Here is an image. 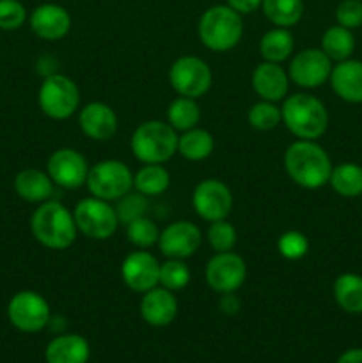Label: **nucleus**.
Returning a JSON list of instances; mask_svg holds the SVG:
<instances>
[{"label":"nucleus","instance_id":"f257e3e1","mask_svg":"<svg viewBox=\"0 0 362 363\" xmlns=\"http://www.w3.org/2000/svg\"><path fill=\"white\" fill-rule=\"evenodd\" d=\"M284 167L287 176L307 190L325 186L334 169L330 156L314 140L293 142L284 155Z\"/></svg>","mask_w":362,"mask_h":363},{"label":"nucleus","instance_id":"f03ea898","mask_svg":"<svg viewBox=\"0 0 362 363\" xmlns=\"http://www.w3.org/2000/svg\"><path fill=\"white\" fill-rule=\"evenodd\" d=\"M31 229L35 240L50 250H66L77 240V223L73 213L60 202L46 201L31 218Z\"/></svg>","mask_w":362,"mask_h":363},{"label":"nucleus","instance_id":"7ed1b4c3","mask_svg":"<svg viewBox=\"0 0 362 363\" xmlns=\"http://www.w3.org/2000/svg\"><path fill=\"white\" fill-rule=\"evenodd\" d=\"M283 123L300 140H316L329 126V112L318 98L305 92L284 99L280 108Z\"/></svg>","mask_w":362,"mask_h":363},{"label":"nucleus","instance_id":"20e7f679","mask_svg":"<svg viewBox=\"0 0 362 363\" xmlns=\"http://www.w3.org/2000/svg\"><path fill=\"white\" fill-rule=\"evenodd\" d=\"M199 39L213 52H227L240 43L243 34L241 14L229 6H213L202 13L197 25Z\"/></svg>","mask_w":362,"mask_h":363},{"label":"nucleus","instance_id":"39448f33","mask_svg":"<svg viewBox=\"0 0 362 363\" xmlns=\"http://www.w3.org/2000/svg\"><path fill=\"white\" fill-rule=\"evenodd\" d=\"M177 133L163 121H146L131 135V152L142 163H165L177 152Z\"/></svg>","mask_w":362,"mask_h":363},{"label":"nucleus","instance_id":"423d86ee","mask_svg":"<svg viewBox=\"0 0 362 363\" xmlns=\"http://www.w3.org/2000/svg\"><path fill=\"white\" fill-rule=\"evenodd\" d=\"M38 101L45 116H48L50 119L62 121L78 110L80 91L70 77L52 73L43 80L38 92Z\"/></svg>","mask_w":362,"mask_h":363},{"label":"nucleus","instance_id":"0eeeda50","mask_svg":"<svg viewBox=\"0 0 362 363\" xmlns=\"http://www.w3.org/2000/svg\"><path fill=\"white\" fill-rule=\"evenodd\" d=\"M85 184L92 197L109 202L119 201L121 197L130 194L133 186V174L119 160H103L89 169Z\"/></svg>","mask_w":362,"mask_h":363},{"label":"nucleus","instance_id":"6e6552de","mask_svg":"<svg viewBox=\"0 0 362 363\" xmlns=\"http://www.w3.org/2000/svg\"><path fill=\"white\" fill-rule=\"evenodd\" d=\"M73 216L78 233H82L89 240H109L119 225L116 208H112L109 201L98 197L82 199L75 206Z\"/></svg>","mask_w":362,"mask_h":363},{"label":"nucleus","instance_id":"1a4fd4ad","mask_svg":"<svg viewBox=\"0 0 362 363\" xmlns=\"http://www.w3.org/2000/svg\"><path fill=\"white\" fill-rule=\"evenodd\" d=\"M11 325L23 333H38L50 323V305L35 291H20L7 305Z\"/></svg>","mask_w":362,"mask_h":363},{"label":"nucleus","instance_id":"9d476101","mask_svg":"<svg viewBox=\"0 0 362 363\" xmlns=\"http://www.w3.org/2000/svg\"><path fill=\"white\" fill-rule=\"evenodd\" d=\"M213 74L208 64L194 55L174 60L169 71V82L174 91L185 98H201L212 87Z\"/></svg>","mask_w":362,"mask_h":363},{"label":"nucleus","instance_id":"9b49d317","mask_svg":"<svg viewBox=\"0 0 362 363\" xmlns=\"http://www.w3.org/2000/svg\"><path fill=\"white\" fill-rule=\"evenodd\" d=\"M206 284L215 293H234L247 279V266L240 255L233 252H220L208 261L204 269Z\"/></svg>","mask_w":362,"mask_h":363},{"label":"nucleus","instance_id":"f8f14e48","mask_svg":"<svg viewBox=\"0 0 362 363\" xmlns=\"http://www.w3.org/2000/svg\"><path fill=\"white\" fill-rule=\"evenodd\" d=\"M192 206L206 222L226 220L233 208V194L222 181L204 179L195 186L192 194Z\"/></svg>","mask_w":362,"mask_h":363},{"label":"nucleus","instance_id":"ddd939ff","mask_svg":"<svg viewBox=\"0 0 362 363\" xmlns=\"http://www.w3.org/2000/svg\"><path fill=\"white\" fill-rule=\"evenodd\" d=\"M332 67V60L323 53L322 48L302 50L291 60L287 77L300 87L316 89L329 80Z\"/></svg>","mask_w":362,"mask_h":363},{"label":"nucleus","instance_id":"4468645a","mask_svg":"<svg viewBox=\"0 0 362 363\" xmlns=\"http://www.w3.org/2000/svg\"><path fill=\"white\" fill-rule=\"evenodd\" d=\"M46 172L57 186L75 190L87 181L89 165L84 156L70 147L53 152L46 163Z\"/></svg>","mask_w":362,"mask_h":363},{"label":"nucleus","instance_id":"2eb2a0df","mask_svg":"<svg viewBox=\"0 0 362 363\" xmlns=\"http://www.w3.org/2000/svg\"><path fill=\"white\" fill-rule=\"evenodd\" d=\"M121 277L131 291L144 294L160 284V262L149 252H131L121 264Z\"/></svg>","mask_w":362,"mask_h":363},{"label":"nucleus","instance_id":"dca6fc26","mask_svg":"<svg viewBox=\"0 0 362 363\" xmlns=\"http://www.w3.org/2000/svg\"><path fill=\"white\" fill-rule=\"evenodd\" d=\"M201 230L192 222L181 220V222L170 223L167 229L160 233L158 248L167 259H187L197 252L201 247Z\"/></svg>","mask_w":362,"mask_h":363},{"label":"nucleus","instance_id":"f3484780","mask_svg":"<svg viewBox=\"0 0 362 363\" xmlns=\"http://www.w3.org/2000/svg\"><path fill=\"white\" fill-rule=\"evenodd\" d=\"M32 32L45 41H59L70 32L71 16L59 4H41L28 18Z\"/></svg>","mask_w":362,"mask_h":363},{"label":"nucleus","instance_id":"a211bd4d","mask_svg":"<svg viewBox=\"0 0 362 363\" xmlns=\"http://www.w3.org/2000/svg\"><path fill=\"white\" fill-rule=\"evenodd\" d=\"M78 124H80V130L84 131L85 137L105 142L116 135L117 116L112 106H109L106 103L92 101L80 110Z\"/></svg>","mask_w":362,"mask_h":363},{"label":"nucleus","instance_id":"6ab92c4d","mask_svg":"<svg viewBox=\"0 0 362 363\" xmlns=\"http://www.w3.org/2000/svg\"><path fill=\"white\" fill-rule=\"evenodd\" d=\"M141 315L148 325L162 328L170 325L177 315V300L172 291L153 287L141 300Z\"/></svg>","mask_w":362,"mask_h":363},{"label":"nucleus","instance_id":"aec40b11","mask_svg":"<svg viewBox=\"0 0 362 363\" xmlns=\"http://www.w3.org/2000/svg\"><path fill=\"white\" fill-rule=\"evenodd\" d=\"M252 87L256 94L265 101H280L290 89V77L275 62H261L252 73Z\"/></svg>","mask_w":362,"mask_h":363},{"label":"nucleus","instance_id":"412c9836","mask_svg":"<svg viewBox=\"0 0 362 363\" xmlns=\"http://www.w3.org/2000/svg\"><path fill=\"white\" fill-rule=\"evenodd\" d=\"M332 91L343 101L358 105L362 103V62L355 59H346L337 62L330 73Z\"/></svg>","mask_w":362,"mask_h":363},{"label":"nucleus","instance_id":"4be33fe9","mask_svg":"<svg viewBox=\"0 0 362 363\" xmlns=\"http://www.w3.org/2000/svg\"><path fill=\"white\" fill-rule=\"evenodd\" d=\"M91 357L89 342L77 333L59 335L46 346V363H87Z\"/></svg>","mask_w":362,"mask_h":363},{"label":"nucleus","instance_id":"5701e85b","mask_svg":"<svg viewBox=\"0 0 362 363\" xmlns=\"http://www.w3.org/2000/svg\"><path fill=\"white\" fill-rule=\"evenodd\" d=\"M14 190L23 201L43 204L52 197L53 181L48 172L45 174L38 169H25L14 177Z\"/></svg>","mask_w":362,"mask_h":363},{"label":"nucleus","instance_id":"b1692460","mask_svg":"<svg viewBox=\"0 0 362 363\" xmlns=\"http://www.w3.org/2000/svg\"><path fill=\"white\" fill-rule=\"evenodd\" d=\"M334 300L348 314H362V277L343 273L334 280Z\"/></svg>","mask_w":362,"mask_h":363},{"label":"nucleus","instance_id":"393cba45","mask_svg":"<svg viewBox=\"0 0 362 363\" xmlns=\"http://www.w3.org/2000/svg\"><path fill=\"white\" fill-rule=\"evenodd\" d=\"M213 147H215L213 135L197 126L183 131V135L177 138V152L190 162L206 160L213 152Z\"/></svg>","mask_w":362,"mask_h":363},{"label":"nucleus","instance_id":"a878e982","mask_svg":"<svg viewBox=\"0 0 362 363\" xmlns=\"http://www.w3.org/2000/svg\"><path fill=\"white\" fill-rule=\"evenodd\" d=\"M261 9L270 23L290 28L304 16V0H263Z\"/></svg>","mask_w":362,"mask_h":363},{"label":"nucleus","instance_id":"bb28decb","mask_svg":"<svg viewBox=\"0 0 362 363\" xmlns=\"http://www.w3.org/2000/svg\"><path fill=\"white\" fill-rule=\"evenodd\" d=\"M322 50L330 60L341 62V60L350 59L355 50L353 32L341 25H334L323 32Z\"/></svg>","mask_w":362,"mask_h":363},{"label":"nucleus","instance_id":"cd10ccee","mask_svg":"<svg viewBox=\"0 0 362 363\" xmlns=\"http://www.w3.org/2000/svg\"><path fill=\"white\" fill-rule=\"evenodd\" d=\"M293 35L287 28L275 27L266 32L259 41V52L266 62H283L293 53Z\"/></svg>","mask_w":362,"mask_h":363},{"label":"nucleus","instance_id":"c85d7f7f","mask_svg":"<svg viewBox=\"0 0 362 363\" xmlns=\"http://www.w3.org/2000/svg\"><path fill=\"white\" fill-rule=\"evenodd\" d=\"M170 174L162 163H144L141 170L133 176V186L138 194L146 197L162 195L169 188Z\"/></svg>","mask_w":362,"mask_h":363},{"label":"nucleus","instance_id":"c756f323","mask_svg":"<svg viewBox=\"0 0 362 363\" xmlns=\"http://www.w3.org/2000/svg\"><path fill=\"white\" fill-rule=\"evenodd\" d=\"M329 183L341 197H358V195H362V167L350 162L339 163L332 169Z\"/></svg>","mask_w":362,"mask_h":363},{"label":"nucleus","instance_id":"7c9ffc66","mask_svg":"<svg viewBox=\"0 0 362 363\" xmlns=\"http://www.w3.org/2000/svg\"><path fill=\"white\" fill-rule=\"evenodd\" d=\"M199 119H201V110H199V105L194 98L180 96L167 108V121L176 131L192 130V128L197 126Z\"/></svg>","mask_w":362,"mask_h":363},{"label":"nucleus","instance_id":"2f4dec72","mask_svg":"<svg viewBox=\"0 0 362 363\" xmlns=\"http://www.w3.org/2000/svg\"><path fill=\"white\" fill-rule=\"evenodd\" d=\"M190 282V269L181 259H169L160 264V286L165 289L176 291L185 289Z\"/></svg>","mask_w":362,"mask_h":363},{"label":"nucleus","instance_id":"473e14b6","mask_svg":"<svg viewBox=\"0 0 362 363\" xmlns=\"http://www.w3.org/2000/svg\"><path fill=\"white\" fill-rule=\"evenodd\" d=\"M126 236L133 247L141 248V250H146V248L158 243L160 230L153 220L146 218V216H141V218H135L133 222L128 223Z\"/></svg>","mask_w":362,"mask_h":363},{"label":"nucleus","instance_id":"72a5a7b5","mask_svg":"<svg viewBox=\"0 0 362 363\" xmlns=\"http://www.w3.org/2000/svg\"><path fill=\"white\" fill-rule=\"evenodd\" d=\"M247 121L254 130L270 131L279 126V123L283 121V116H280V108H277L272 101H265L263 99V101L251 106V110L247 113Z\"/></svg>","mask_w":362,"mask_h":363},{"label":"nucleus","instance_id":"f704fd0d","mask_svg":"<svg viewBox=\"0 0 362 363\" xmlns=\"http://www.w3.org/2000/svg\"><path fill=\"white\" fill-rule=\"evenodd\" d=\"M206 238H208V243L216 254L220 252H231L236 245L238 234L236 229L231 225L226 220H216V222H212L208 227V233H206Z\"/></svg>","mask_w":362,"mask_h":363},{"label":"nucleus","instance_id":"c9c22d12","mask_svg":"<svg viewBox=\"0 0 362 363\" xmlns=\"http://www.w3.org/2000/svg\"><path fill=\"white\" fill-rule=\"evenodd\" d=\"M277 250L287 261H298L309 252V240L298 230H287L277 241Z\"/></svg>","mask_w":362,"mask_h":363},{"label":"nucleus","instance_id":"e433bc0d","mask_svg":"<svg viewBox=\"0 0 362 363\" xmlns=\"http://www.w3.org/2000/svg\"><path fill=\"white\" fill-rule=\"evenodd\" d=\"M149 208V202L146 199V195L142 194H126L124 197L119 199V204H117L116 213L117 218H119V223H130L133 222L135 218H141V216H146Z\"/></svg>","mask_w":362,"mask_h":363},{"label":"nucleus","instance_id":"4c0bfd02","mask_svg":"<svg viewBox=\"0 0 362 363\" xmlns=\"http://www.w3.org/2000/svg\"><path fill=\"white\" fill-rule=\"evenodd\" d=\"M27 20V9L20 0H0V28L16 30Z\"/></svg>","mask_w":362,"mask_h":363},{"label":"nucleus","instance_id":"58836bf2","mask_svg":"<svg viewBox=\"0 0 362 363\" xmlns=\"http://www.w3.org/2000/svg\"><path fill=\"white\" fill-rule=\"evenodd\" d=\"M336 21L350 30L362 25V0H343L336 7Z\"/></svg>","mask_w":362,"mask_h":363},{"label":"nucleus","instance_id":"ea45409f","mask_svg":"<svg viewBox=\"0 0 362 363\" xmlns=\"http://www.w3.org/2000/svg\"><path fill=\"white\" fill-rule=\"evenodd\" d=\"M263 0H227V6L240 14H251L256 9H259Z\"/></svg>","mask_w":362,"mask_h":363},{"label":"nucleus","instance_id":"a19ab883","mask_svg":"<svg viewBox=\"0 0 362 363\" xmlns=\"http://www.w3.org/2000/svg\"><path fill=\"white\" fill-rule=\"evenodd\" d=\"M220 308H222V312H226V314H236V312L240 311V300H238L233 293L222 294Z\"/></svg>","mask_w":362,"mask_h":363},{"label":"nucleus","instance_id":"79ce46f5","mask_svg":"<svg viewBox=\"0 0 362 363\" xmlns=\"http://www.w3.org/2000/svg\"><path fill=\"white\" fill-rule=\"evenodd\" d=\"M337 363H362V350H348L337 358Z\"/></svg>","mask_w":362,"mask_h":363}]
</instances>
